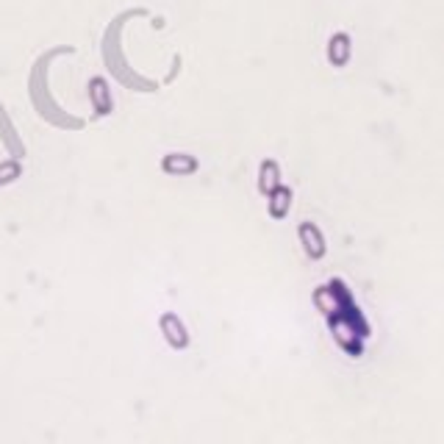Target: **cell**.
Segmentation results:
<instances>
[{"label":"cell","mask_w":444,"mask_h":444,"mask_svg":"<svg viewBox=\"0 0 444 444\" xmlns=\"http://www.w3.org/2000/svg\"><path fill=\"white\" fill-rule=\"evenodd\" d=\"M328 59L333 67H345L350 59V36L348 33H333L328 45Z\"/></svg>","instance_id":"cell-1"},{"label":"cell","mask_w":444,"mask_h":444,"mask_svg":"<svg viewBox=\"0 0 444 444\" xmlns=\"http://www.w3.org/2000/svg\"><path fill=\"white\" fill-rule=\"evenodd\" d=\"M281 187V167L272 159H267L261 164V178H258V189L264 194H272V192Z\"/></svg>","instance_id":"cell-2"},{"label":"cell","mask_w":444,"mask_h":444,"mask_svg":"<svg viewBox=\"0 0 444 444\" xmlns=\"http://www.w3.org/2000/svg\"><path fill=\"white\" fill-rule=\"evenodd\" d=\"M161 170L170 172V175H187V172H194L197 170V161L192 156H184V153H172L161 161Z\"/></svg>","instance_id":"cell-3"},{"label":"cell","mask_w":444,"mask_h":444,"mask_svg":"<svg viewBox=\"0 0 444 444\" xmlns=\"http://www.w3.org/2000/svg\"><path fill=\"white\" fill-rule=\"evenodd\" d=\"M300 236H303V242H306V250L319 258V255L325 253V245H322V233H319L317 228L311 225V222H303L300 225Z\"/></svg>","instance_id":"cell-4"},{"label":"cell","mask_w":444,"mask_h":444,"mask_svg":"<svg viewBox=\"0 0 444 444\" xmlns=\"http://www.w3.org/2000/svg\"><path fill=\"white\" fill-rule=\"evenodd\" d=\"M289 206H292V189L278 187V189L270 194V214H272L275 220L284 217L286 211H289Z\"/></svg>","instance_id":"cell-5"},{"label":"cell","mask_w":444,"mask_h":444,"mask_svg":"<svg viewBox=\"0 0 444 444\" xmlns=\"http://www.w3.org/2000/svg\"><path fill=\"white\" fill-rule=\"evenodd\" d=\"M92 89V100H95V109L97 114H109V109H111V100H109V92H106V84H103V78H92V84H89Z\"/></svg>","instance_id":"cell-6"},{"label":"cell","mask_w":444,"mask_h":444,"mask_svg":"<svg viewBox=\"0 0 444 444\" xmlns=\"http://www.w3.org/2000/svg\"><path fill=\"white\" fill-rule=\"evenodd\" d=\"M161 325H164V331H170V333H167V339H170L172 345H178V348H184V345H187V336H184L181 325L175 322V317H164L161 319Z\"/></svg>","instance_id":"cell-7"},{"label":"cell","mask_w":444,"mask_h":444,"mask_svg":"<svg viewBox=\"0 0 444 444\" xmlns=\"http://www.w3.org/2000/svg\"><path fill=\"white\" fill-rule=\"evenodd\" d=\"M17 175H20V167H17L14 161H9V164H0V184L11 181V178H17Z\"/></svg>","instance_id":"cell-8"}]
</instances>
